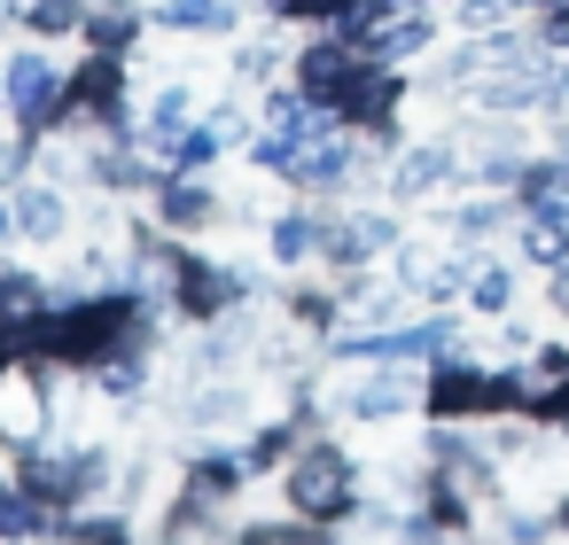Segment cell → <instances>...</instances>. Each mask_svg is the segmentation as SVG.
<instances>
[{"label": "cell", "mask_w": 569, "mask_h": 545, "mask_svg": "<svg viewBox=\"0 0 569 545\" xmlns=\"http://www.w3.org/2000/svg\"><path fill=\"white\" fill-rule=\"evenodd\" d=\"M87 40H94L102 55H118V48L133 40V9H102V17H87Z\"/></svg>", "instance_id": "16"}, {"label": "cell", "mask_w": 569, "mask_h": 545, "mask_svg": "<svg viewBox=\"0 0 569 545\" xmlns=\"http://www.w3.org/2000/svg\"><path fill=\"white\" fill-rule=\"evenodd\" d=\"M445 172H452V157H445V149H413V164H406L398 180H406V188H437Z\"/></svg>", "instance_id": "19"}, {"label": "cell", "mask_w": 569, "mask_h": 545, "mask_svg": "<svg viewBox=\"0 0 569 545\" xmlns=\"http://www.w3.org/2000/svg\"><path fill=\"white\" fill-rule=\"evenodd\" d=\"M289 498H297V514L336 522V514H351L359 475H351V460H343L336 444H312V452H297V467H289Z\"/></svg>", "instance_id": "2"}, {"label": "cell", "mask_w": 569, "mask_h": 545, "mask_svg": "<svg viewBox=\"0 0 569 545\" xmlns=\"http://www.w3.org/2000/svg\"><path fill=\"white\" fill-rule=\"evenodd\" d=\"M79 545H133L126 522H79Z\"/></svg>", "instance_id": "25"}, {"label": "cell", "mask_w": 569, "mask_h": 545, "mask_svg": "<svg viewBox=\"0 0 569 545\" xmlns=\"http://www.w3.org/2000/svg\"><path fill=\"white\" fill-rule=\"evenodd\" d=\"M17 226H24V234H56V226H63V203H56V195H24Z\"/></svg>", "instance_id": "20"}, {"label": "cell", "mask_w": 569, "mask_h": 545, "mask_svg": "<svg viewBox=\"0 0 569 545\" xmlns=\"http://www.w3.org/2000/svg\"><path fill=\"white\" fill-rule=\"evenodd\" d=\"M40 428V390H24V382H9V397H0V436H32Z\"/></svg>", "instance_id": "15"}, {"label": "cell", "mask_w": 569, "mask_h": 545, "mask_svg": "<svg viewBox=\"0 0 569 545\" xmlns=\"http://www.w3.org/2000/svg\"><path fill=\"white\" fill-rule=\"evenodd\" d=\"M164 24H180V32H227L234 9H227V0H164Z\"/></svg>", "instance_id": "13"}, {"label": "cell", "mask_w": 569, "mask_h": 545, "mask_svg": "<svg viewBox=\"0 0 569 545\" xmlns=\"http://www.w3.org/2000/svg\"><path fill=\"white\" fill-rule=\"evenodd\" d=\"M40 506H48V498H32V491H0V537H40V529H48Z\"/></svg>", "instance_id": "14"}, {"label": "cell", "mask_w": 569, "mask_h": 545, "mask_svg": "<svg viewBox=\"0 0 569 545\" xmlns=\"http://www.w3.org/2000/svg\"><path fill=\"white\" fill-rule=\"evenodd\" d=\"M522 258L561 265V258H569V219H561V211H530V219H522Z\"/></svg>", "instance_id": "9"}, {"label": "cell", "mask_w": 569, "mask_h": 545, "mask_svg": "<svg viewBox=\"0 0 569 545\" xmlns=\"http://www.w3.org/2000/svg\"><path fill=\"white\" fill-rule=\"evenodd\" d=\"M234 483H242V460H203V467H196V483H188V498H180V522L211 514V506H219Z\"/></svg>", "instance_id": "8"}, {"label": "cell", "mask_w": 569, "mask_h": 545, "mask_svg": "<svg viewBox=\"0 0 569 545\" xmlns=\"http://www.w3.org/2000/svg\"><path fill=\"white\" fill-rule=\"evenodd\" d=\"M0 87H9V71H0Z\"/></svg>", "instance_id": "30"}, {"label": "cell", "mask_w": 569, "mask_h": 545, "mask_svg": "<svg viewBox=\"0 0 569 545\" xmlns=\"http://www.w3.org/2000/svg\"><path fill=\"white\" fill-rule=\"evenodd\" d=\"M546 296H553V312H561V320H569V258H561V265H553V281H546Z\"/></svg>", "instance_id": "26"}, {"label": "cell", "mask_w": 569, "mask_h": 545, "mask_svg": "<svg viewBox=\"0 0 569 545\" xmlns=\"http://www.w3.org/2000/svg\"><path fill=\"white\" fill-rule=\"evenodd\" d=\"M9 110H17L32 133L63 118V79H56L48 55H17V63H9Z\"/></svg>", "instance_id": "3"}, {"label": "cell", "mask_w": 569, "mask_h": 545, "mask_svg": "<svg viewBox=\"0 0 569 545\" xmlns=\"http://www.w3.org/2000/svg\"><path fill=\"white\" fill-rule=\"evenodd\" d=\"M429 413H437V421H476V413H522V374H483V366L437 359V382H429Z\"/></svg>", "instance_id": "1"}, {"label": "cell", "mask_w": 569, "mask_h": 545, "mask_svg": "<svg viewBox=\"0 0 569 545\" xmlns=\"http://www.w3.org/2000/svg\"><path fill=\"white\" fill-rule=\"evenodd\" d=\"M343 405H351V413H367V421H382V413H406V405H413V374L390 359V374H367V382H351V390H343Z\"/></svg>", "instance_id": "6"}, {"label": "cell", "mask_w": 569, "mask_h": 545, "mask_svg": "<svg viewBox=\"0 0 569 545\" xmlns=\"http://www.w3.org/2000/svg\"><path fill=\"white\" fill-rule=\"evenodd\" d=\"M281 9H289V17H351L359 0H281Z\"/></svg>", "instance_id": "24"}, {"label": "cell", "mask_w": 569, "mask_h": 545, "mask_svg": "<svg viewBox=\"0 0 569 545\" xmlns=\"http://www.w3.org/2000/svg\"><path fill=\"white\" fill-rule=\"evenodd\" d=\"M24 17L40 32H63V24H79V0H24Z\"/></svg>", "instance_id": "21"}, {"label": "cell", "mask_w": 569, "mask_h": 545, "mask_svg": "<svg viewBox=\"0 0 569 545\" xmlns=\"http://www.w3.org/2000/svg\"><path fill=\"white\" fill-rule=\"evenodd\" d=\"M164 219H172V226H203V219H211V195H203V188H164Z\"/></svg>", "instance_id": "17"}, {"label": "cell", "mask_w": 569, "mask_h": 545, "mask_svg": "<svg viewBox=\"0 0 569 545\" xmlns=\"http://www.w3.org/2000/svg\"><path fill=\"white\" fill-rule=\"evenodd\" d=\"M561 102H569V63H561Z\"/></svg>", "instance_id": "28"}, {"label": "cell", "mask_w": 569, "mask_h": 545, "mask_svg": "<svg viewBox=\"0 0 569 545\" xmlns=\"http://www.w3.org/2000/svg\"><path fill=\"white\" fill-rule=\"evenodd\" d=\"M390 234H398V226H390V219H351V226H328V234H320V242H328V250H336V258H375V250H382V242H390Z\"/></svg>", "instance_id": "12"}, {"label": "cell", "mask_w": 569, "mask_h": 545, "mask_svg": "<svg viewBox=\"0 0 569 545\" xmlns=\"http://www.w3.org/2000/svg\"><path fill=\"white\" fill-rule=\"evenodd\" d=\"M468 296H476V312H507V304H515V281H507L499 265H483V273L468 281Z\"/></svg>", "instance_id": "18"}, {"label": "cell", "mask_w": 569, "mask_h": 545, "mask_svg": "<svg viewBox=\"0 0 569 545\" xmlns=\"http://www.w3.org/2000/svg\"><path fill=\"white\" fill-rule=\"evenodd\" d=\"M553 522H561V537H569V498H561V506H553Z\"/></svg>", "instance_id": "27"}, {"label": "cell", "mask_w": 569, "mask_h": 545, "mask_svg": "<svg viewBox=\"0 0 569 545\" xmlns=\"http://www.w3.org/2000/svg\"><path fill=\"white\" fill-rule=\"evenodd\" d=\"M102 483V460L94 452H79V460H24V491L32 498H79V491H94Z\"/></svg>", "instance_id": "4"}, {"label": "cell", "mask_w": 569, "mask_h": 545, "mask_svg": "<svg viewBox=\"0 0 569 545\" xmlns=\"http://www.w3.org/2000/svg\"><path fill=\"white\" fill-rule=\"evenodd\" d=\"M273 250H281V258H305V250H320V226H312V219H289V226L273 234Z\"/></svg>", "instance_id": "22"}, {"label": "cell", "mask_w": 569, "mask_h": 545, "mask_svg": "<svg viewBox=\"0 0 569 545\" xmlns=\"http://www.w3.org/2000/svg\"><path fill=\"white\" fill-rule=\"evenodd\" d=\"M63 118H118V63L102 55L79 87H71V102H63Z\"/></svg>", "instance_id": "7"}, {"label": "cell", "mask_w": 569, "mask_h": 545, "mask_svg": "<svg viewBox=\"0 0 569 545\" xmlns=\"http://www.w3.org/2000/svg\"><path fill=\"white\" fill-rule=\"evenodd\" d=\"M499 219H507V203H468V211H460V234L476 242V234H491Z\"/></svg>", "instance_id": "23"}, {"label": "cell", "mask_w": 569, "mask_h": 545, "mask_svg": "<svg viewBox=\"0 0 569 545\" xmlns=\"http://www.w3.org/2000/svg\"><path fill=\"white\" fill-rule=\"evenodd\" d=\"M172 273H180V304H188V312H227V304L242 296V273H227V265H203V258H180Z\"/></svg>", "instance_id": "5"}, {"label": "cell", "mask_w": 569, "mask_h": 545, "mask_svg": "<svg viewBox=\"0 0 569 545\" xmlns=\"http://www.w3.org/2000/svg\"><path fill=\"white\" fill-rule=\"evenodd\" d=\"M0 234H9V211H0Z\"/></svg>", "instance_id": "29"}, {"label": "cell", "mask_w": 569, "mask_h": 545, "mask_svg": "<svg viewBox=\"0 0 569 545\" xmlns=\"http://www.w3.org/2000/svg\"><path fill=\"white\" fill-rule=\"evenodd\" d=\"M40 312H48V289L32 273H0V327H24Z\"/></svg>", "instance_id": "11"}, {"label": "cell", "mask_w": 569, "mask_h": 545, "mask_svg": "<svg viewBox=\"0 0 569 545\" xmlns=\"http://www.w3.org/2000/svg\"><path fill=\"white\" fill-rule=\"evenodd\" d=\"M219 141H227V125H196V133H164V164H172V172H203V164L219 157Z\"/></svg>", "instance_id": "10"}]
</instances>
